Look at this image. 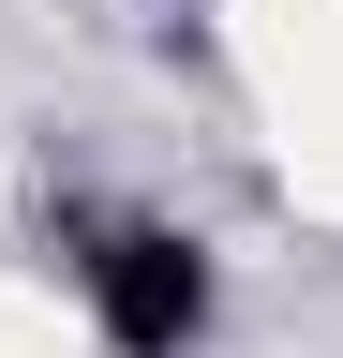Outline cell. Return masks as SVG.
Masks as SVG:
<instances>
[{
	"label": "cell",
	"mask_w": 343,
	"mask_h": 358,
	"mask_svg": "<svg viewBox=\"0 0 343 358\" xmlns=\"http://www.w3.org/2000/svg\"><path fill=\"white\" fill-rule=\"evenodd\" d=\"M90 313L119 358H194L209 329V254L180 239V224H105L90 239Z\"/></svg>",
	"instance_id": "cell-1"
}]
</instances>
